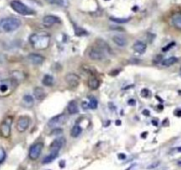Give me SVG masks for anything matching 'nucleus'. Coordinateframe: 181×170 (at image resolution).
Returning a JSON list of instances; mask_svg holds the SVG:
<instances>
[{
  "label": "nucleus",
  "mask_w": 181,
  "mask_h": 170,
  "mask_svg": "<svg viewBox=\"0 0 181 170\" xmlns=\"http://www.w3.org/2000/svg\"><path fill=\"white\" fill-rule=\"evenodd\" d=\"M31 45L37 50H45L50 44V36L45 32L35 33L29 36Z\"/></svg>",
  "instance_id": "1"
},
{
  "label": "nucleus",
  "mask_w": 181,
  "mask_h": 170,
  "mask_svg": "<svg viewBox=\"0 0 181 170\" xmlns=\"http://www.w3.org/2000/svg\"><path fill=\"white\" fill-rule=\"evenodd\" d=\"M21 25V21L15 17H6L0 21V31L9 33L18 29Z\"/></svg>",
  "instance_id": "2"
},
{
  "label": "nucleus",
  "mask_w": 181,
  "mask_h": 170,
  "mask_svg": "<svg viewBox=\"0 0 181 170\" xmlns=\"http://www.w3.org/2000/svg\"><path fill=\"white\" fill-rule=\"evenodd\" d=\"M17 86V82L14 78L3 80L0 83V97H5L10 95Z\"/></svg>",
  "instance_id": "3"
},
{
  "label": "nucleus",
  "mask_w": 181,
  "mask_h": 170,
  "mask_svg": "<svg viewBox=\"0 0 181 170\" xmlns=\"http://www.w3.org/2000/svg\"><path fill=\"white\" fill-rule=\"evenodd\" d=\"M11 7L13 11H15L17 13L21 15H34L35 11L32 10L30 7L24 5L22 2L19 0H13L10 3Z\"/></svg>",
  "instance_id": "4"
},
{
  "label": "nucleus",
  "mask_w": 181,
  "mask_h": 170,
  "mask_svg": "<svg viewBox=\"0 0 181 170\" xmlns=\"http://www.w3.org/2000/svg\"><path fill=\"white\" fill-rule=\"evenodd\" d=\"M13 123V117L7 116L0 124V136L4 138H8L11 136V127Z\"/></svg>",
  "instance_id": "5"
},
{
  "label": "nucleus",
  "mask_w": 181,
  "mask_h": 170,
  "mask_svg": "<svg viewBox=\"0 0 181 170\" xmlns=\"http://www.w3.org/2000/svg\"><path fill=\"white\" fill-rule=\"evenodd\" d=\"M44 147V144L41 142H37L36 144H34L29 149V157L32 160H36L39 158V156L41 154L42 150Z\"/></svg>",
  "instance_id": "6"
},
{
  "label": "nucleus",
  "mask_w": 181,
  "mask_h": 170,
  "mask_svg": "<svg viewBox=\"0 0 181 170\" xmlns=\"http://www.w3.org/2000/svg\"><path fill=\"white\" fill-rule=\"evenodd\" d=\"M67 121V116L64 113L58 114L56 116L52 117L49 121H48V126L52 129H56L61 124H64Z\"/></svg>",
  "instance_id": "7"
},
{
  "label": "nucleus",
  "mask_w": 181,
  "mask_h": 170,
  "mask_svg": "<svg viewBox=\"0 0 181 170\" xmlns=\"http://www.w3.org/2000/svg\"><path fill=\"white\" fill-rule=\"evenodd\" d=\"M88 56L91 59L93 60H102L105 59V54H104L103 50L98 46L97 48L93 47L89 50Z\"/></svg>",
  "instance_id": "8"
},
{
  "label": "nucleus",
  "mask_w": 181,
  "mask_h": 170,
  "mask_svg": "<svg viewBox=\"0 0 181 170\" xmlns=\"http://www.w3.org/2000/svg\"><path fill=\"white\" fill-rule=\"evenodd\" d=\"M30 123V119L28 116H21L17 121L16 129L19 132H24L26 131Z\"/></svg>",
  "instance_id": "9"
},
{
  "label": "nucleus",
  "mask_w": 181,
  "mask_h": 170,
  "mask_svg": "<svg viewBox=\"0 0 181 170\" xmlns=\"http://www.w3.org/2000/svg\"><path fill=\"white\" fill-rule=\"evenodd\" d=\"M65 81L67 84L70 88L77 87L80 83V77L78 76L77 74L74 73H69L65 76Z\"/></svg>",
  "instance_id": "10"
},
{
  "label": "nucleus",
  "mask_w": 181,
  "mask_h": 170,
  "mask_svg": "<svg viewBox=\"0 0 181 170\" xmlns=\"http://www.w3.org/2000/svg\"><path fill=\"white\" fill-rule=\"evenodd\" d=\"M60 22H61V20L57 16L54 15H46L43 19V24L46 28H50V27L53 26L54 24H57Z\"/></svg>",
  "instance_id": "11"
},
{
  "label": "nucleus",
  "mask_w": 181,
  "mask_h": 170,
  "mask_svg": "<svg viewBox=\"0 0 181 170\" xmlns=\"http://www.w3.org/2000/svg\"><path fill=\"white\" fill-rule=\"evenodd\" d=\"M65 144V138H58L55 139L50 145V150L51 152H60V150L63 147V145Z\"/></svg>",
  "instance_id": "12"
},
{
  "label": "nucleus",
  "mask_w": 181,
  "mask_h": 170,
  "mask_svg": "<svg viewBox=\"0 0 181 170\" xmlns=\"http://www.w3.org/2000/svg\"><path fill=\"white\" fill-rule=\"evenodd\" d=\"M29 60L33 65H41L45 61V57L38 53H30L29 55Z\"/></svg>",
  "instance_id": "13"
},
{
  "label": "nucleus",
  "mask_w": 181,
  "mask_h": 170,
  "mask_svg": "<svg viewBox=\"0 0 181 170\" xmlns=\"http://www.w3.org/2000/svg\"><path fill=\"white\" fill-rule=\"evenodd\" d=\"M171 22L174 28L181 30V13H176L171 16Z\"/></svg>",
  "instance_id": "14"
},
{
  "label": "nucleus",
  "mask_w": 181,
  "mask_h": 170,
  "mask_svg": "<svg viewBox=\"0 0 181 170\" xmlns=\"http://www.w3.org/2000/svg\"><path fill=\"white\" fill-rule=\"evenodd\" d=\"M132 49L134 50L135 52L139 54H142L146 52V44L145 43L141 41H137L135 42L133 46H132Z\"/></svg>",
  "instance_id": "15"
},
{
  "label": "nucleus",
  "mask_w": 181,
  "mask_h": 170,
  "mask_svg": "<svg viewBox=\"0 0 181 170\" xmlns=\"http://www.w3.org/2000/svg\"><path fill=\"white\" fill-rule=\"evenodd\" d=\"M34 96H35V98L36 100L41 101L45 98V92L43 88L36 87L34 89Z\"/></svg>",
  "instance_id": "16"
},
{
  "label": "nucleus",
  "mask_w": 181,
  "mask_h": 170,
  "mask_svg": "<svg viewBox=\"0 0 181 170\" xmlns=\"http://www.w3.org/2000/svg\"><path fill=\"white\" fill-rule=\"evenodd\" d=\"M99 81H98V79L97 77H95V76H91V77L89 78L88 80V86L89 88L91 89V90H97L98 87H99Z\"/></svg>",
  "instance_id": "17"
},
{
  "label": "nucleus",
  "mask_w": 181,
  "mask_h": 170,
  "mask_svg": "<svg viewBox=\"0 0 181 170\" xmlns=\"http://www.w3.org/2000/svg\"><path fill=\"white\" fill-rule=\"evenodd\" d=\"M112 40L119 47H124L127 44V40L122 36H114L112 37Z\"/></svg>",
  "instance_id": "18"
},
{
  "label": "nucleus",
  "mask_w": 181,
  "mask_h": 170,
  "mask_svg": "<svg viewBox=\"0 0 181 170\" xmlns=\"http://www.w3.org/2000/svg\"><path fill=\"white\" fill-rule=\"evenodd\" d=\"M67 111H68L69 114H76V113H78V106L77 101L72 100L69 102L68 106H67Z\"/></svg>",
  "instance_id": "19"
},
{
  "label": "nucleus",
  "mask_w": 181,
  "mask_h": 170,
  "mask_svg": "<svg viewBox=\"0 0 181 170\" xmlns=\"http://www.w3.org/2000/svg\"><path fill=\"white\" fill-rule=\"evenodd\" d=\"M178 60V59L176 57H170V58H167L165 59H163L162 61L161 62V64L163 67H171L172 65H174L175 63H177Z\"/></svg>",
  "instance_id": "20"
},
{
  "label": "nucleus",
  "mask_w": 181,
  "mask_h": 170,
  "mask_svg": "<svg viewBox=\"0 0 181 170\" xmlns=\"http://www.w3.org/2000/svg\"><path fill=\"white\" fill-rule=\"evenodd\" d=\"M42 83L45 86H49L50 87L53 84V77L50 75H45L43 78V80H42Z\"/></svg>",
  "instance_id": "21"
},
{
  "label": "nucleus",
  "mask_w": 181,
  "mask_h": 170,
  "mask_svg": "<svg viewBox=\"0 0 181 170\" xmlns=\"http://www.w3.org/2000/svg\"><path fill=\"white\" fill-rule=\"evenodd\" d=\"M82 133V128L79 126V125H76L74 126L71 129V132H70V135L72 137H77L79 135Z\"/></svg>",
  "instance_id": "22"
},
{
  "label": "nucleus",
  "mask_w": 181,
  "mask_h": 170,
  "mask_svg": "<svg viewBox=\"0 0 181 170\" xmlns=\"http://www.w3.org/2000/svg\"><path fill=\"white\" fill-rule=\"evenodd\" d=\"M58 157V152H51V154H49L46 156L44 160H43V163L44 164H48V163H51L52 161L55 160Z\"/></svg>",
  "instance_id": "23"
},
{
  "label": "nucleus",
  "mask_w": 181,
  "mask_h": 170,
  "mask_svg": "<svg viewBox=\"0 0 181 170\" xmlns=\"http://www.w3.org/2000/svg\"><path fill=\"white\" fill-rule=\"evenodd\" d=\"M23 103L25 106L31 107L34 104V98L31 97L30 95H25L23 97Z\"/></svg>",
  "instance_id": "24"
},
{
  "label": "nucleus",
  "mask_w": 181,
  "mask_h": 170,
  "mask_svg": "<svg viewBox=\"0 0 181 170\" xmlns=\"http://www.w3.org/2000/svg\"><path fill=\"white\" fill-rule=\"evenodd\" d=\"M110 20L115 23H126L130 20V18H115V17H110Z\"/></svg>",
  "instance_id": "25"
},
{
  "label": "nucleus",
  "mask_w": 181,
  "mask_h": 170,
  "mask_svg": "<svg viewBox=\"0 0 181 170\" xmlns=\"http://www.w3.org/2000/svg\"><path fill=\"white\" fill-rule=\"evenodd\" d=\"M89 108L91 109H96L97 106H98V102H97V99L95 98H90V102H89Z\"/></svg>",
  "instance_id": "26"
},
{
  "label": "nucleus",
  "mask_w": 181,
  "mask_h": 170,
  "mask_svg": "<svg viewBox=\"0 0 181 170\" xmlns=\"http://www.w3.org/2000/svg\"><path fill=\"white\" fill-rule=\"evenodd\" d=\"M75 33H76V35L78 36H84V35H87L88 33L86 32V31L83 29V28H76V29H75Z\"/></svg>",
  "instance_id": "27"
},
{
  "label": "nucleus",
  "mask_w": 181,
  "mask_h": 170,
  "mask_svg": "<svg viewBox=\"0 0 181 170\" xmlns=\"http://www.w3.org/2000/svg\"><path fill=\"white\" fill-rule=\"evenodd\" d=\"M56 4L60 5L61 6H63V7H67L68 5V1L67 0H57Z\"/></svg>",
  "instance_id": "28"
},
{
  "label": "nucleus",
  "mask_w": 181,
  "mask_h": 170,
  "mask_svg": "<svg viewBox=\"0 0 181 170\" xmlns=\"http://www.w3.org/2000/svg\"><path fill=\"white\" fill-rule=\"evenodd\" d=\"M61 133H63V130H62L61 129L56 128V129H53V130L52 131L51 135H61Z\"/></svg>",
  "instance_id": "29"
},
{
  "label": "nucleus",
  "mask_w": 181,
  "mask_h": 170,
  "mask_svg": "<svg viewBox=\"0 0 181 170\" xmlns=\"http://www.w3.org/2000/svg\"><path fill=\"white\" fill-rule=\"evenodd\" d=\"M174 45H175V42H171L170 44H168V45H166L165 47H163L162 51H163V52H167V51H169L171 47H173Z\"/></svg>",
  "instance_id": "30"
},
{
  "label": "nucleus",
  "mask_w": 181,
  "mask_h": 170,
  "mask_svg": "<svg viewBox=\"0 0 181 170\" xmlns=\"http://www.w3.org/2000/svg\"><path fill=\"white\" fill-rule=\"evenodd\" d=\"M141 96L144 97V98H147V97L149 96V90H146V89H143V90H141Z\"/></svg>",
  "instance_id": "31"
},
{
  "label": "nucleus",
  "mask_w": 181,
  "mask_h": 170,
  "mask_svg": "<svg viewBox=\"0 0 181 170\" xmlns=\"http://www.w3.org/2000/svg\"><path fill=\"white\" fill-rule=\"evenodd\" d=\"M118 158L121 159V160H124V159L126 158V156L124 154H123V153H120V154H118Z\"/></svg>",
  "instance_id": "32"
},
{
  "label": "nucleus",
  "mask_w": 181,
  "mask_h": 170,
  "mask_svg": "<svg viewBox=\"0 0 181 170\" xmlns=\"http://www.w3.org/2000/svg\"><path fill=\"white\" fill-rule=\"evenodd\" d=\"M143 114H144L145 116H149L150 113H149V111H148V110H144V111H143Z\"/></svg>",
  "instance_id": "33"
},
{
  "label": "nucleus",
  "mask_w": 181,
  "mask_h": 170,
  "mask_svg": "<svg viewBox=\"0 0 181 170\" xmlns=\"http://www.w3.org/2000/svg\"><path fill=\"white\" fill-rule=\"evenodd\" d=\"M45 1L48 2V3H51V4H54V3L57 2V0H45Z\"/></svg>",
  "instance_id": "34"
},
{
  "label": "nucleus",
  "mask_w": 181,
  "mask_h": 170,
  "mask_svg": "<svg viewBox=\"0 0 181 170\" xmlns=\"http://www.w3.org/2000/svg\"><path fill=\"white\" fill-rule=\"evenodd\" d=\"M129 104H133V105H134L135 101H134V100H130Z\"/></svg>",
  "instance_id": "35"
},
{
  "label": "nucleus",
  "mask_w": 181,
  "mask_h": 170,
  "mask_svg": "<svg viewBox=\"0 0 181 170\" xmlns=\"http://www.w3.org/2000/svg\"><path fill=\"white\" fill-rule=\"evenodd\" d=\"M120 124H121V121H120L119 120H117L116 121V125H120Z\"/></svg>",
  "instance_id": "36"
},
{
  "label": "nucleus",
  "mask_w": 181,
  "mask_h": 170,
  "mask_svg": "<svg viewBox=\"0 0 181 170\" xmlns=\"http://www.w3.org/2000/svg\"><path fill=\"white\" fill-rule=\"evenodd\" d=\"M180 70H181V68H180Z\"/></svg>",
  "instance_id": "37"
}]
</instances>
